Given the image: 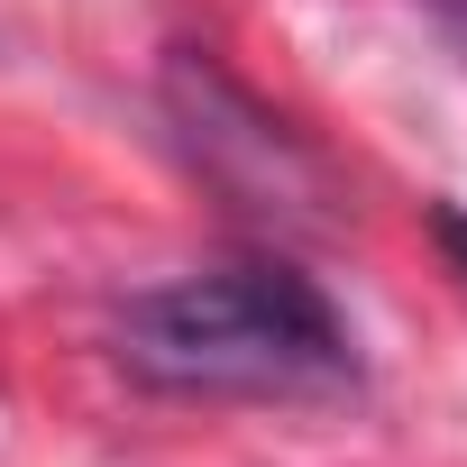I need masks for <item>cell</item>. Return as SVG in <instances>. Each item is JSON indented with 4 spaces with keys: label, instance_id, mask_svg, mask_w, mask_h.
Instances as JSON below:
<instances>
[{
    "label": "cell",
    "instance_id": "3",
    "mask_svg": "<svg viewBox=\"0 0 467 467\" xmlns=\"http://www.w3.org/2000/svg\"><path fill=\"white\" fill-rule=\"evenodd\" d=\"M431 239H440V248L467 266V211H440V220H431Z\"/></svg>",
    "mask_w": 467,
    "mask_h": 467
},
{
    "label": "cell",
    "instance_id": "2",
    "mask_svg": "<svg viewBox=\"0 0 467 467\" xmlns=\"http://www.w3.org/2000/svg\"><path fill=\"white\" fill-rule=\"evenodd\" d=\"M165 119H174L183 156L239 202V211H257V220H330V202H339L330 165H321L248 83H229L211 56L183 47V56L165 65Z\"/></svg>",
    "mask_w": 467,
    "mask_h": 467
},
{
    "label": "cell",
    "instance_id": "1",
    "mask_svg": "<svg viewBox=\"0 0 467 467\" xmlns=\"http://www.w3.org/2000/svg\"><path fill=\"white\" fill-rule=\"evenodd\" d=\"M119 367L156 394H339L358 385V339L330 294L275 257L202 266L147 285L119 312Z\"/></svg>",
    "mask_w": 467,
    "mask_h": 467
},
{
    "label": "cell",
    "instance_id": "4",
    "mask_svg": "<svg viewBox=\"0 0 467 467\" xmlns=\"http://www.w3.org/2000/svg\"><path fill=\"white\" fill-rule=\"evenodd\" d=\"M431 10H440V19H458V28H467V0H431Z\"/></svg>",
    "mask_w": 467,
    "mask_h": 467
}]
</instances>
